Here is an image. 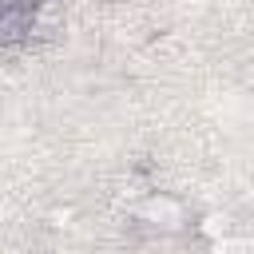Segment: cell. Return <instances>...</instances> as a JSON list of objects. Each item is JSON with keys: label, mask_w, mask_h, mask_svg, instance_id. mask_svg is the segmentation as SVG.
I'll return each instance as SVG.
<instances>
[{"label": "cell", "mask_w": 254, "mask_h": 254, "mask_svg": "<svg viewBox=\"0 0 254 254\" xmlns=\"http://www.w3.org/2000/svg\"><path fill=\"white\" fill-rule=\"evenodd\" d=\"M143 214H147V218H171V222L183 218V210H179L175 198H151V202L143 206Z\"/></svg>", "instance_id": "2"}, {"label": "cell", "mask_w": 254, "mask_h": 254, "mask_svg": "<svg viewBox=\"0 0 254 254\" xmlns=\"http://www.w3.org/2000/svg\"><path fill=\"white\" fill-rule=\"evenodd\" d=\"M20 32H28V12H20V8L0 12V40L8 44V40H16Z\"/></svg>", "instance_id": "1"}]
</instances>
